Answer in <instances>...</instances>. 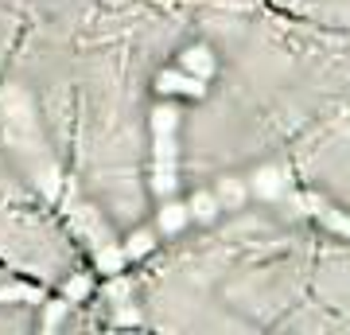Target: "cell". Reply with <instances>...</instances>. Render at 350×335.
Segmentation results:
<instances>
[{
  "label": "cell",
  "instance_id": "7a4b0ae2",
  "mask_svg": "<svg viewBox=\"0 0 350 335\" xmlns=\"http://www.w3.org/2000/svg\"><path fill=\"white\" fill-rule=\"evenodd\" d=\"M24 32H27V20L16 12L12 4L0 0V78H4V71H8V62H12V55H16V47H20Z\"/></svg>",
  "mask_w": 350,
  "mask_h": 335
},
{
  "label": "cell",
  "instance_id": "6da1fadb",
  "mask_svg": "<svg viewBox=\"0 0 350 335\" xmlns=\"http://www.w3.org/2000/svg\"><path fill=\"white\" fill-rule=\"evenodd\" d=\"M0 265L36 281H63L78 265V242L51 219V207L0 195Z\"/></svg>",
  "mask_w": 350,
  "mask_h": 335
}]
</instances>
